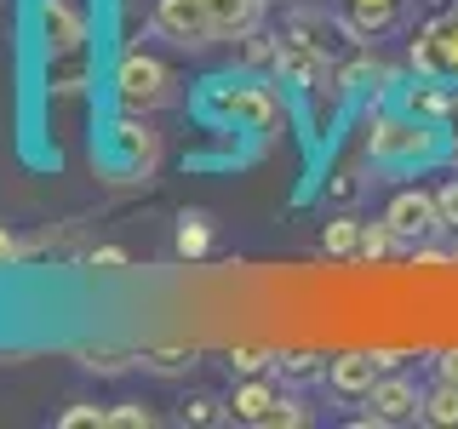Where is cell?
Returning <instances> with one entry per match:
<instances>
[{"mask_svg":"<svg viewBox=\"0 0 458 429\" xmlns=\"http://www.w3.org/2000/svg\"><path fill=\"white\" fill-rule=\"evenodd\" d=\"M229 366H235V372H264V366H276V355H264V349H235V355H229Z\"/></svg>","mask_w":458,"mask_h":429,"instance_id":"cb8c5ba5","label":"cell"},{"mask_svg":"<svg viewBox=\"0 0 458 429\" xmlns=\"http://www.w3.org/2000/svg\"><path fill=\"white\" fill-rule=\"evenodd\" d=\"M384 223L395 229L401 247H419V240H429L441 229V200H436V189H395L390 206H384Z\"/></svg>","mask_w":458,"mask_h":429,"instance_id":"ba28073f","label":"cell"},{"mask_svg":"<svg viewBox=\"0 0 458 429\" xmlns=\"http://www.w3.org/2000/svg\"><path fill=\"white\" fill-rule=\"evenodd\" d=\"M18 257H23V247H18V235H12V229L0 223V269H12V264H18Z\"/></svg>","mask_w":458,"mask_h":429,"instance_id":"d4e9b609","label":"cell"},{"mask_svg":"<svg viewBox=\"0 0 458 429\" xmlns=\"http://www.w3.org/2000/svg\"><path fill=\"white\" fill-rule=\"evenodd\" d=\"M224 412H218V400L212 395H195V400H183V424H218Z\"/></svg>","mask_w":458,"mask_h":429,"instance_id":"7402d4cb","label":"cell"},{"mask_svg":"<svg viewBox=\"0 0 458 429\" xmlns=\"http://www.w3.org/2000/svg\"><path fill=\"white\" fill-rule=\"evenodd\" d=\"M212 6V29H218V40H247L258 35V23H264V0H207Z\"/></svg>","mask_w":458,"mask_h":429,"instance_id":"8fae6325","label":"cell"},{"mask_svg":"<svg viewBox=\"0 0 458 429\" xmlns=\"http://www.w3.org/2000/svg\"><path fill=\"white\" fill-rule=\"evenodd\" d=\"M35 29H40V52H47V57L92 46V23H86V12L69 6V0H40V6H35Z\"/></svg>","mask_w":458,"mask_h":429,"instance_id":"9c48e42d","label":"cell"},{"mask_svg":"<svg viewBox=\"0 0 458 429\" xmlns=\"http://www.w3.org/2000/svg\"><path fill=\"white\" fill-rule=\"evenodd\" d=\"M86 86H92V46L47 57V92H57V97H75V92H86Z\"/></svg>","mask_w":458,"mask_h":429,"instance_id":"7c38bea8","label":"cell"},{"mask_svg":"<svg viewBox=\"0 0 458 429\" xmlns=\"http://www.w3.org/2000/svg\"><path fill=\"white\" fill-rule=\"evenodd\" d=\"M441 132H453V138H458V92H453V104H447V121H441Z\"/></svg>","mask_w":458,"mask_h":429,"instance_id":"4316f807","label":"cell"},{"mask_svg":"<svg viewBox=\"0 0 458 429\" xmlns=\"http://www.w3.org/2000/svg\"><path fill=\"white\" fill-rule=\"evenodd\" d=\"M114 104H121L126 114H155V109H166L172 104V69L161 63V57H149V52H126L121 63H114Z\"/></svg>","mask_w":458,"mask_h":429,"instance_id":"3957f363","label":"cell"},{"mask_svg":"<svg viewBox=\"0 0 458 429\" xmlns=\"http://www.w3.org/2000/svg\"><path fill=\"white\" fill-rule=\"evenodd\" d=\"M361 424H384V429H395V424H412V418H424V390L412 378H401V372H384L378 383L361 395Z\"/></svg>","mask_w":458,"mask_h":429,"instance_id":"8992f818","label":"cell"},{"mask_svg":"<svg viewBox=\"0 0 458 429\" xmlns=\"http://www.w3.org/2000/svg\"><path fill=\"white\" fill-rule=\"evenodd\" d=\"M424 424H458V383L436 378V390L424 395Z\"/></svg>","mask_w":458,"mask_h":429,"instance_id":"e0dca14e","label":"cell"},{"mask_svg":"<svg viewBox=\"0 0 458 429\" xmlns=\"http://www.w3.org/2000/svg\"><path fill=\"white\" fill-rule=\"evenodd\" d=\"M92 424H104V407H69L57 418V429H92Z\"/></svg>","mask_w":458,"mask_h":429,"instance_id":"603a6c76","label":"cell"},{"mask_svg":"<svg viewBox=\"0 0 458 429\" xmlns=\"http://www.w3.org/2000/svg\"><path fill=\"white\" fill-rule=\"evenodd\" d=\"M390 366H395V355H378V349H344V355H333V361H327V383H333V395H344V400H361Z\"/></svg>","mask_w":458,"mask_h":429,"instance_id":"30bf717a","label":"cell"},{"mask_svg":"<svg viewBox=\"0 0 458 429\" xmlns=\"http://www.w3.org/2000/svg\"><path fill=\"white\" fill-rule=\"evenodd\" d=\"M436 378L458 383V349H441V355H436Z\"/></svg>","mask_w":458,"mask_h":429,"instance_id":"484cf974","label":"cell"},{"mask_svg":"<svg viewBox=\"0 0 458 429\" xmlns=\"http://www.w3.org/2000/svg\"><path fill=\"white\" fill-rule=\"evenodd\" d=\"M321 247H327V257H361V223H355V218H333L327 235H321Z\"/></svg>","mask_w":458,"mask_h":429,"instance_id":"5bb4252c","label":"cell"},{"mask_svg":"<svg viewBox=\"0 0 458 429\" xmlns=\"http://www.w3.org/2000/svg\"><path fill=\"white\" fill-rule=\"evenodd\" d=\"M207 247H212V223L200 212H183L178 218V257H207Z\"/></svg>","mask_w":458,"mask_h":429,"instance_id":"9a60e30c","label":"cell"},{"mask_svg":"<svg viewBox=\"0 0 458 429\" xmlns=\"http://www.w3.org/2000/svg\"><path fill=\"white\" fill-rule=\"evenodd\" d=\"M395 247H401V240H395V229L384 223V218H378V223H361V257H367V264H378V257H390Z\"/></svg>","mask_w":458,"mask_h":429,"instance_id":"ac0fdd59","label":"cell"},{"mask_svg":"<svg viewBox=\"0 0 458 429\" xmlns=\"http://www.w3.org/2000/svg\"><path fill=\"white\" fill-rule=\"evenodd\" d=\"M104 155H109V166L121 172V178H143V172L155 166V155H161V138H155L149 114H126L121 109V121H114L109 138H104Z\"/></svg>","mask_w":458,"mask_h":429,"instance_id":"277c9868","label":"cell"},{"mask_svg":"<svg viewBox=\"0 0 458 429\" xmlns=\"http://www.w3.org/2000/svg\"><path fill=\"white\" fill-rule=\"evenodd\" d=\"M229 418L258 424V429H298V424H310V412L293 395H281L276 383H241L235 400H229Z\"/></svg>","mask_w":458,"mask_h":429,"instance_id":"5b68a950","label":"cell"},{"mask_svg":"<svg viewBox=\"0 0 458 429\" xmlns=\"http://www.w3.org/2000/svg\"><path fill=\"white\" fill-rule=\"evenodd\" d=\"M132 264L121 247H98V252H86V269H98V275H121V269Z\"/></svg>","mask_w":458,"mask_h":429,"instance_id":"44dd1931","label":"cell"},{"mask_svg":"<svg viewBox=\"0 0 458 429\" xmlns=\"http://www.w3.org/2000/svg\"><path fill=\"white\" fill-rule=\"evenodd\" d=\"M367 155L378 166H424L441 155V126L419 121V114H384L367 132Z\"/></svg>","mask_w":458,"mask_h":429,"instance_id":"7a4b0ae2","label":"cell"},{"mask_svg":"<svg viewBox=\"0 0 458 429\" xmlns=\"http://www.w3.org/2000/svg\"><path fill=\"white\" fill-rule=\"evenodd\" d=\"M429 40H436V57H441V75H458V18L436 23L429 29Z\"/></svg>","mask_w":458,"mask_h":429,"instance_id":"d6986e66","label":"cell"},{"mask_svg":"<svg viewBox=\"0 0 458 429\" xmlns=\"http://www.w3.org/2000/svg\"><path fill=\"white\" fill-rule=\"evenodd\" d=\"M401 12V0H344V18H350L355 35H378V29H390Z\"/></svg>","mask_w":458,"mask_h":429,"instance_id":"4fadbf2b","label":"cell"},{"mask_svg":"<svg viewBox=\"0 0 458 429\" xmlns=\"http://www.w3.org/2000/svg\"><path fill=\"white\" fill-rule=\"evenodd\" d=\"M104 424H109V429H149V424H155V412L143 407V400H121V407H109V412H104Z\"/></svg>","mask_w":458,"mask_h":429,"instance_id":"ffe728a7","label":"cell"},{"mask_svg":"<svg viewBox=\"0 0 458 429\" xmlns=\"http://www.w3.org/2000/svg\"><path fill=\"white\" fill-rule=\"evenodd\" d=\"M447 104H453V92H441V86H412L407 92V114H419V121H447Z\"/></svg>","mask_w":458,"mask_h":429,"instance_id":"2e32d148","label":"cell"},{"mask_svg":"<svg viewBox=\"0 0 458 429\" xmlns=\"http://www.w3.org/2000/svg\"><path fill=\"white\" fill-rule=\"evenodd\" d=\"M172 46L183 52H200L218 40V29H212V6L207 0H155V18H149Z\"/></svg>","mask_w":458,"mask_h":429,"instance_id":"52a82bcc","label":"cell"},{"mask_svg":"<svg viewBox=\"0 0 458 429\" xmlns=\"http://www.w3.org/2000/svg\"><path fill=\"white\" fill-rule=\"evenodd\" d=\"M200 109H207V121L218 126H235V132H258L269 138L281 126V97L269 92L264 80H207V92H200Z\"/></svg>","mask_w":458,"mask_h":429,"instance_id":"6da1fadb","label":"cell"}]
</instances>
